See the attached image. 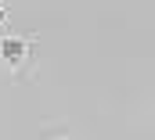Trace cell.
<instances>
[{
    "label": "cell",
    "mask_w": 155,
    "mask_h": 140,
    "mask_svg": "<svg viewBox=\"0 0 155 140\" xmlns=\"http://www.w3.org/2000/svg\"><path fill=\"white\" fill-rule=\"evenodd\" d=\"M7 18H11V11H7V7H4V4H0V33H4V29H7Z\"/></svg>",
    "instance_id": "cell-3"
},
{
    "label": "cell",
    "mask_w": 155,
    "mask_h": 140,
    "mask_svg": "<svg viewBox=\"0 0 155 140\" xmlns=\"http://www.w3.org/2000/svg\"><path fill=\"white\" fill-rule=\"evenodd\" d=\"M40 140H79L72 129H65V126H51V129H43Z\"/></svg>",
    "instance_id": "cell-2"
},
{
    "label": "cell",
    "mask_w": 155,
    "mask_h": 140,
    "mask_svg": "<svg viewBox=\"0 0 155 140\" xmlns=\"http://www.w3.org/2000/svg\"><path fill=\"white\" fill-rule=\"evenodd\" d=\"M40 61V33H0V68L11 79H33Z\"/></svg>",
    "instance_id": "cell-1"
}]
</instances>
